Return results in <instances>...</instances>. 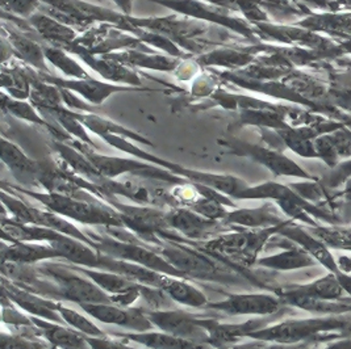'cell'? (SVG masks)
Wrapping results in <instances>:
<instances>
[{"mask_svg":"<svg viewBox=\"0 0 351 349\" xmlns=\"http://www.w3.org/2000/svg\"><path fill=\"white\" fill-rule=\"evenodd\" d=\"M350 326L351 319L343 315L286 319L252 333L247 337L275 344L315 343L319 339H324L326 333L342 336Z\"/></svg>","mask_w":351,"mask_h":349,"instance_id":"cell-2","label":"cell"},{"mask_svg":"<svg viewBox=\"0 0 351 349\" xmlns=\"http://www.w3.org/2000/svg\"><path fill=\"white\" fill-rule=\"evenodd\" d=\"M1 86L8 96L16 100H27L32 92V70L23 67H3Z\"/></svg>","mask_w":351,"mask_h":349,"instance_id":"cell-33","label":"cell"},{"mask_svg":"<svg viewBox=\"0 0 351 349\" xmlns=\"http://www.w3.org/2000/svg\"><path fill=\"white\" fill-rule=\"evenodd\" d=\"M322 349H351V336L338 337V340L330 341L325 348Z\"/></svg>","mask_w":351,"mask_h":349,"instance_id":"cell-46","label":"cell"},{"mask_svg":"<svg viewBox=\"0 0 351 349\" xmlns=\"http://www.w3.org/2000/svg\"><path fill=\"white\" fill-rule=\"evenodd\" d=\"M144 310L153 326L162 333H170L176 337H182L197 344L209 346V333L202 324L203 317L193 315L180 309Z\"/></svg>","mask_w":351,"mask_h":349,"instance_id":"cell-9","label":"cell"},{"mask_svg":"<svg viewBox=\"0 0 351 349\" xmlns=\"http://www.w3.org/2000/svg\"><path fill=\"white\" fill-rule=\"evenodd\" d=\"M41 0H1L3 12L28 20L41 8Z\"/></svg>","mask_w":351,"mask_h":349,"instance_id":"cell-41","label":"cell"},{"mask_svg":"<svg viewBox=\"0 0 351 349\" xmlns=\"http://www.w3.org/2000/svg\"><path fill=\"white\" fill-rule=\"evenodd\" d=\"M1 108H3L4 113H10V114L15 116L20 120H24V121H28V122H32L36 125L48 129L54 135H57L62 142H64V140H66L64 137H62V133L57 127L50 125L47 120H44L40 116V113L36 111V107L32 105V103H27L25 100L12 99L11 96H7V94L4 92L1 95Z\"/></svg>","mask_w":351,"mask_h":349,"instance_id":"cell-34","label":"cell"},{"mask_svg":"<svg viewBox=\"0 0 351 349\" xmlns=\"http://www.w3.org/2000/svg\"><path fill=\"white\" fill-rule=\"evenodd\" d=\"M253 61V54L249 51H239L232 49L213 50L200 55L196 62L203 66H220L225 68L243 67Z\"/></svg>","mask_w":351,"mask_h":349,"instance_id":"cell-36","label":"cell"},{"mask_svg":"<svg viewBox=\"0 0 351 349\" xmlns=\"http://www.w3.org/2000/svg\"><path fill=\"white\" fill-rule=\"evenodd\" d=\"M266 343L265 341H259V340H253L250 343H245V344H232V346H226V347H220V348L212 349H261Z\"/></svg>","mask_w":351,"mask_h":349,"instance_id":"cell-47","label":"cell"},{"mask_svg":"<svg viewBox=\"0 0 351 349\" xmlns=\"http://www.w3.org/2000/svg\"><path fill=\"white\" fill-rule=\"evenodd\" d=\"M90 347L93 349H136L133 347H129L125 343L117 340V337L110 336L108 333L101 337H91L86 336Z\"/></svg>","mask_w":351,"mask_h":349,"instance_id":"cell-44","label":"cell"},{"mask_svg":"<svg viewBox=\"0 0 351 349\" xmlns=\"http://www.w3.org/2000/svg\"><path fill=\"white\" fill-rule=\"evenodd\" d=\"M28 21L31 28L38 33L43 40L51 42L53 47L69 48L77 40V32L74 28L41 11L29 17Z\"/></svg>","mask_w":351,"mask_h":349,"instance_id":"cell-26","label":"cell"},{"mask_svg":"<svg viewBox=\"0 0 351 349\" xmlns=\"http://www.w3.org/2000/svg\"><path fill=\"white\" fill-rule=\"evenodd\" d=\"M1 160L23 185H32L38 181L40 164L28 158L21 148L5 137L1 138Z\"/></svg>","mask_w":351,"mask_h":349,"instance_id":"cell-24","label":"cell"},{"mask_svg":"<svg viewBox=\"0 0 351 349\" xmlns=\"http://www.w3.org/2000/svg\"><path fill=\"white\" fill-rule=\"evenodd\" d=\"M351 179V160H346L343 163H338L330 171V174L325 176L321 180V184L329 191L335 190L342 185H346V183Z\"/></svg>","mask_w":351,"mask_h":349,"instance_id":"cell-42","label":"cell"},{"mask_svg":"<svg viewBox=\"0 0 351 349\" xmlns=\"http://www.w3.org/2000/svg\"><path fill=\"white\" fill-rule=\"evenodd\" d=\"M100 57L129 64V66H137V67L157 70V71L158 70L174 71L180 64V61L174 57L156 55L153 54V51H141L136 49H128L121 53H107V54H101Z\"/></svg>","mask_w":351,"mask_h":349,"instance_id":"cell-30","label":"cell"},{"mask_svg":"<svg viewBox=\"0 0 351 349\" xmlns=\"http://www.w3.org/2000/svg\"><path fill=\"white\" fill-rule=\"evenodd\" d=\"M311 341L308 343H300V344H275L270 343V346H267V343L261 349H309L311 348Z\"/></svg>","mask_w":351,"mask_h":349,"instance_id":"cell-45","label":"cell"},{"mask_svg":"<svg viewBox=\"0 0 351 349\" xmlns=\"http://www.w3.org/2000/svg\"><path fill=\"white\" fill-rule=\"evenodd\" d=\"M279 235V234H278ZM280 240L276 243L282 248L278 254L259 256L256 259V266L267 270H278V272H288V270H299L303 268L315 267L319 263L303 250L300 246L295 244L289 239L279 235Z\"/></svg>","mask_w":351,"mask_h":349,"instance_id":"cell-18","label":"cell"},{"mask_svg":"<svg viewBox=\"0 0 351 349\" xmlns=\"http://www.w3.org/2000/svg\"><path fill=\"white\" fill-rule=\"evenodd\" d=\"M187 239H162L158 244L150 246L167 260L186 280H199L221 285L258 284L243 272H239L229 263H223L212 253H202L191 246Z\"/></svg>","mask_w":351,"mask_h":349,"instance_id":"cell-1","label":"cell"},{"mask_svg":"<svg viewBox=\"0 0 351 349\" xmlns=\"http://www.w3.org/2000/svg\"><path fill=\"white\" fill-rule=\"evenodd\" d=\"M157 4H160L169 10H173L183 16L190 17L193 20H206L232 31L241 33L246 37H253L252 28L239 18L226 16L219 11L220 7H210V4H206L202 0H152Z\"/></svg>","mask_w":351,"mask_h":349,"instance_id":"cell-13","label":"cell"},{"mask_svg":"<svg viewBox=\"0 0 351 349\" xmlns=\"http://www.w3.org/2000/svg\"><path fill=\"white\" fill-rule=\"evenodd\" d=\"M66 51L71 54H77L80 60L99 73L104 79L110 80L111 83H125V84H132V86H140L141 80L137 77V74L132 70H129L127 64L108 60V58H95L94 54L88 53L84 49L73 48L64 49Z\"/></svg>","mask_w":351,"mask_h":349,"instance_id":"cell-22","label":"cell"},{"mask_svg":"<svg viewBox=\"0 0 351 349\" xmlns=\"http://www.w3.org/2000/svg\"><path fill=\"white\" fill-rule=\"evenodd\" d=\"M160 289L178 305H183L192 309H202L207 307L209 303L207 296L184 279L166 276L160 284Z\"/></svg>","mask_w":351,"mask_h":349,"instance_id":"cell-32","label":"cell"},{"mask_svg":"<svg viewBox=\"0 0 351 349\" xmlns=\"http://www.w3.org/2000/svg\"><path fill=\"white\" fill-rule=\"evenodd\" d=\"M50 246L58 253L61 260L67 261L73 266H80L86 268L99 270L101 254L91 244L82 242L80 239L73 238L64 234L50 242Z\"/></svg>","mask_w":351,"mask_h":349,"instance_id":"cell-20","label":"cell"},{"mask_svg":"<svg viewBox=\"0 0 351 349\" xmlns=\"http://www.w3.org/2000/svg\"><path fill=\"white\" fill-rule=\"evenodd\" d=\"M57 260L36 264V268L57 285L61 301L74 302L80 306L86 303H112L111 296L96 285L91 279L74 270L67 261L60 263Z\"/></svg>","mask_w":351,"mask_h":349,"instance_id":"cell-4","label":"cell"},{"mask_svg":"<svg viewBox=\"0 0 351 349\" xmlns=\"http://www.w3.org/2000/svg\"><path fill=\"white\" fill-rule=\"evenodd\" d=\"M47 61L53 64L57 70H60L64 77L71 79H87L90 78V74L86 71V68L77 62L74 58H71L64 49L57 47H44Z\"/></svg>","mask_w":351,"mask_h":349,"instance_id":"cell-37","label":"cell"},{"mask_svg":"<svg viewBox=\"0 0 351 349\" xmlns=\"http://www.w3.org/2000/svg\"><path fill=\"white\" fill-rule=\"evenodd\" d=\"M57 311L61 314L66 326H69V327H71V328H74L80 333H84L86 336L101 337V336L107 335L104 331H101L93 320L82 315L77 310L66 307L61 302H58V305H57Z\"/></svg>","mask_w":351,"mask_h":349,"instance_id":"cell-39","label":"cell"},{"mask_svg":"<svg viewBox=\"0 0 351 349\" xmlns=\"http://www.w3.org/2000/svg\"><path fill=\"white\" fill-rule=\"evenodd\" d=\"M276 296H299L309 297L324 301H346V292L341 285L337 274L328 273L326 276L317 279L304 285L288 286L275 290Z\"/></svg>","mask_w":351,"mask_h":349,"instance_id":"cell-19","label":"cell"},{"mask_svg":"<svg viewBox=\"0 0 351 349\" xmlns=\"http://www.w3.org/2000/svg\"><path fill=\"white\" fill-rule=\"evenodd\" d=\"M15 191L23 192L41 203L44 207L62 216L67 220L100 227H124L123 220L114 207H104L97 201H88L56 192H34L25 188L11 187Z\"/></svg>","mask_w":351,"mask_h":349,"instance_id":"cell-3","label":"cell"},{"mask_svg":"<svg viewBox=\"0 0 351 349\" xmlns=\"http://www.w3.org/2000/svg\"><path fill=\"white\" fill-rule=\"evenodd\" d=\"M1 231L3 240L11 243H50L60 234L43 226L5 218V216L1 218Z\"/></svg>","mask_w":351,"mask_h":349,"instance_id":"cell-28","label":"cell"},{"mask_svg":"<svg viewBox=\"0 0 351 349\" xmlns=\"http://www.w3.org/2000/svg\"><path fill=\"white\" fill-rule=\"evenodd\" d=\"M80 307L87 315L104 324L119 326L133 333H145L154 328L143 307H124L114 303H86L80 305Z\"/></svg>","mask_w":351,"mask_h":349,"instance_id":"cell-11","label":"cell"},{"mask_svg":"<svg viewBox=\"0 0 351 349\" xmlns=\"http://www.w3.org/2000/svg\"><path fill=\"white\" fill-rule=\"evenodd\" d=\"M286 307L274 293L230 294L223 301L209 302L207 309L232 317H275Z\"/></svg>","mask_w":351,"mask_h":349,"instance_id":"cell-8","label":"cell"},{"mask_svg":"<svg viewBox=\"0 0 351 349\" xmlns=\"http://www.w3.org/2000/svg\"><path fill=\"white\" fill-rule=\"evenodd\" d=\"M167 221L174 231L191 242L209 240L233 230V226L223 221L209 220L190 207H178L167 211Z\"/></svg>","mask_w":351,"mask_h":349,"instance_id":"cell-10","label":"cell"},{"mask_svg":"<svg viewBox=\"0 0 351 349\" xmlns=\"http://www.w3.org/2000/svg\"><path fill=\"white\" fill-rule=\"evenodd\" d=\"M116 3V5L124 12V15L130 16L132 12V0H113Z\"/></svg>","mask_w":351,"mask_h":349,"instance_id":"cell-49","label":"cell"},{"mask_svg":"<svg viewBox=\"0 0 351 349\" xmlns=\"http://www.w3.org/2000/svg\"><path fill=\"white\" fill-rule=\"evenodd\" d=\"M73 268L83 273L88 279H91L96 285L99 286L100 289H103L107 294H110L111 298L112 297H120V296L138 293L141 290V287L144 286L130 281L121 274L108 272V270L86 268V267H80V266H73Z\"/></svg>","mask_w":351,"mask_h":349,"instance_id":"cell-31","label":"cell"},{"mask_svg":"<svg viewBox=\"0 0 351 349\" xmlns=\"http://www.w3.org/2000/svg\"><path fill=\"white\" fill-rule=\"evenodd\" d=\"M40 77L47 83L54 84L60 88L78 92L82 97H84L88 103H91L94 105H101L103 101L106 99H108L112 94L121 92V91L141 90V88L117 86L114 83H103V81L95 80L91 77L87 79H62V78H57V77H53L51 74H45V73H40Z\"/></svg>","mask_w":351,"mask_h":349,"instance_id":"cell-16","label":"cell"},{"mask_svg":"<svg viewBox=\"0 0 351 349\" xmlns=\"http://www.w3.org/2000/svg\"><path fill=\"white\" fill-rule=\"evenodd\" d=\"M223 222L243 229H271L286 226L289 221L275 203H266L258 207H234Z\"/></svg>","mask_w":351,"mask_h":349,"instance_id":"cell-15","label":"cell"},{"mask_svg":"<svg viewBox=\"0 0 351 349\" xmlns=\"http://www.w3.org/2000/svg\"><path fill=\"white\" fill-rule=\"evenodd\" d=\"M282 227L285 226L271 229H236L234 231H228L209 239L204 248L212 254L240 257L247 263L256 264L259 254Z\"/></svg>","mask_w":351,"mask_h":349,"instance_id":"cell-5","label":"cell"},{"mask_svg":"<svg viewBox=\"0 0 351 349\" xmlns=\"http://www.w3.org/2000/svg\"><path fill=\"white\" fill-rule=\"evenodd\" d=\"M73 147L80 150L84 157L88 159L96 170L103 174L106 179H113L123 174H136L144 177H153L162 181H170V183H187V180L171 174L170 171L157 167L153 163H145L141 160L127 158H114V157H104L100 154H96L91 148L87 147V144L83 142L73 141Z\"/></svg>","mask_w":351,"mask_h":349,"instance_id":"cell-7","label":"cell"},{"mask_svg":"<svg viewBox=\"0 0 351 349\" xmlns=\"http://www.w3.org/2000/svg\"><path fill=\"white\" fill-rule=\"evenodd\" d=\"M32 318L37 333H40L53 348L56 349H93L90 347L86 335L66 324Z\"/></svg>","mask_w":351,"mask_h":349,"instance_id":"cell-21","label":"cell"},{"mask_svg":"<svg viewBox=\"0 0 351 349\" xmlns=\"http://www.w3.org/2000/svg\"><path fill=\"white\" fill-rule=\"evenodd\" d=\"M312 234L321 239L330 250L351 253V226H319L306 227Z\"/></svg>","mask_w":351,"mask_h":349,"instance_id":"cell-38","label":"cell"},{"mask_svg":"<svg viewBox=\"0 0 351 349\" xmlns=\"http://www.w3.org/2000/svg\"><path fill=\"white\" fill-rule=\"evenodd\" d=\"M114 337L137 343L146 349H212L207 344H197L190 340L176 337L170 333L162 331H145V333H111Z\"/></svg>","mask_w":351,"mask_h":349,"instance_id":"cell-25","label":"cell"},{"mask_svg":"<svg viewBox=\"0 0 351 349\" xmlns=\"http://www.w3.org/2000/svg\"><path fill=\"white\" fill-rule=\"evenodd\" d=\"M99 270L113 272V273L127 277L130 281L137 283L140 285L154 286V287H160L163 279L167 276V274H163L160 272L145 268L143 266L124 261V260L112 259L110 256L103 254H101Z\"/></svg>","mask_w":351,"mask_h":349,"instance_id":"cell-29","label":"cell"},{"mask_svg":"<svg viewBox=\"0 0 351 349\" xmlns=\"http://www.w3.org/2000/svg\"><path fill=\"white\" fill-rule=\"evenodd\" d=\"M226 146L230 147L233 154L249 157L256 160L276 176H292V177H300L304 180H316L313 176L304 171L299 164L285 157L278 150H271V148L261 147L250 143L240 142V141H233V142L230 141L226 143Z\"/></svg>","mask_w":351,"mask_h":349,"instance_id":"cell-12","label":"cell"},{"mask_svg":"<svg viewBox=\"0 0 351 349\" xmlns=\"http://www.w3.org/2000/svg\"><path fill=\"white\" fill-rule=\"evenodd\" d=\"M328 203H330L329 210L335 213L341 223L351 226V179L346 183L343 192L338 193L335 198L329 197Z\"/></svg>","mask_w":351,"mask_h":349,"instance_id":"cell-40","label":"cell"},{"mask_svg":"<svg viewBox=\"0 0 351 349\" xmlns=\"http://www.w3.org/2000/svg\"><path fill=\"white\" fill-rule=\"evenodd\" d=\"M278 234L289 239L295 244L300 246L328 272L335 274L341 273L338 261L332 254L330 248L321 239L317 238L315 234H312L308 229H304L296 223L291 222L286 224L285 227H282Z\"/></svg>","mask_w":351,"mask_h":349,"instance_id":"cell-17","label":"cell"},{"mask_svg":"<svg viewBox=\"0 0 351 349\" xmlns=\"http://www.w3.org/2000/svg\"><path fill=\"white\" fill-rule=\"evenodd\" d=\"M3 261H12L20 264L36 266L49 260H57L58 253L50 246V243H5L1 244Z\"/></svg>","mask_w":351,"mask_h":349,"instance_id":"cell-23","label":"cell"},{"mask_svg":"<svg viewBox=\"0 0 351 349\" xmlns=\"http://www.w3.org/2000/svg\"><path fill=\"white\" fill-rule=\"evenodd\" d=\"M3 296L31 317L41 318L50 322L64 324L61 314L57 311V305L60 301L49 300L47 297L32 293L15 283L3 277Z\"/></svg>","mask_w":351,"mask_h":349,"instance_id":"cell-14","label":"cell"},{"mask_svg":"<svg viewBox=\"0 0 351 349\" xmlns=\"http://www.w3.org/2000/svg\"><path fill=\"white\" fill-rule=\"evenodd\" d=\"M337 277H338V280H339L342 287L345 289L346 294L351 296V274H346V273H342V272H341V273L337 274Z\"/></svg>","mask_w":351,"mask_h":349,"instance_id":"cell-48","label":"cell"},{"mask_svg":"<svg viewBox=\"0 0 351 349\" xmlns=\"http://www.w3.org/2000/svg\"><path fill=\"white\" fill-rule=\"evenodd\" d=\"M110 204L120 214L124 227L149 246L158 244L162 239L178 237V233L169 224L167 211L116 201H110Z\"/></svg>","mask_w":351,"mask_h":349,"instance_id":"cell-6","label":"cell"},{"mask_svg":"<svg viewBox=\"0 0 351 349\" xmlns=\"http://www.w3.org/2000/svg\"><path fill=\"white\" fill-rule=\"evenodd\" d=\"M74 113H75V117L80 120L83 125H86V127H88L91 131L99 134L100 137H103L106 134H113V135L129 138V140H133V141H137V142L150 144L147 140H145L144 137L138 135L137 133L130 131L128 129H124L120 125H116L111 121H108L106 118H101L96 114H86V113H77V112H74Z\"/></svg>","mask_w":351,"mask_h":349,"instance_id":"cell-35","label":"cell"},{"mask_svg":"<svg viewBox=\"0 0 351 349\" xmlns=\"http://www.w3.org/2000/svg\"><path fill=\"white\" fill-rule=\"evenodd\" d=\"M1 349H45L41 343L14 333H1Z\"/></svg>","mask_w":351,"mask_h":349,"instance_id":"cell-43","label":"cell"},{"mask_svg":"<svg viewBox=\"0 0 351 349\" xmlns=\"http://www.w3.org/2000/svg\"><path fill=\"white\" fill-rule=\"evenodd\" d=\"M4 33L8 37V42L14 51V57H16L17 61H21L33 68L38 70V73L51 74L47 66V57L44 47L40 45L36 40L31 38L28 34L23 32H17L14 29L5 31Z\"/></svg>","mask_w":351,"mask_h":349,"instance_id":"cell-27","label":"cell"}]
</instances>
